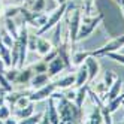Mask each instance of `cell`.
Masks as SVG:
<instances>
[{
    "label": "cell",
    "instance_id": "cell-22",
    "mask_svg": "<svg viewBox=\"0 0 124 124\" xmlns=\"http://www.w3.org/2000/svg\"><path fill=\"white\" fill-rule=\"evenodd\" d=\"M5 29L11 33V36H12L14 39L18 38L20 29H18V25L15 24V20H14V18H5Z\"/></svg>",
    "mask_w": 124,
    "mask_h": 124
},
{
    "label": "cell",
    "instance_id": "cell-28",
    "mask_svg": "<svg viewBox=\"0 0 124 124\" xmlns=\"http://www.w3.org/2000/svg\"><path fill=\"white\" fill-rule=\"evenodd\" d=\"M36 45H38V34H29V42H27L29 51L36 52Z\"/></svg>",
    "mask_w": 124,
    "mask_h": 124
},
{
    "label": "cell",
    "instance_id": "cell-39",
    "mask_svg": "<svg viewBox=\"0 0 124 124\" xmlns=\"http://www.w3.org/2000/svg\"><path fill=\"white\" fill-rule=\"evenodd\" d=\"M25 2H27V3H30V5H31V3L34 2V0H25Z\"/></svg>",
    "mask_w": 124,
    "mask_h": 124
},
{
    "label": "cell",
    "instance_id": "cell-5",
    "mask_svg": "<svg viewBox=\"0 0 124 124\" xmlns=\"http://www.w3.org/2000/svg\"><path fill=\"white\" fill-rule=\"evenodd\" d=\"M66 11H67V3H64V5H58V8H57V9H54V12H52V14L48 16L46 23L43 24V27H40V29L36 31V34H38V36H42V34L46 33L48 30L54 29L55 25L61 21V18L66 15Z\"/></svg>",
    "mask_w": 124,
    "mask_h": 124
},
{
    "label": "cell",
    "instance_id": "cell-35",
    "mask_svg": "<svg viewBox=\"0 0 124 124\" xmlns=\"http://www.w3.org/2000/svg\"><path fill=\"white\" fill-rule=\"evenodd\" d=\"M39 124H51V123H49V118H48V115H46L45 112H43V117H42V120H40Z\"/></svg>",
    "mask_w": 124,
    "mask_h": 124
},
{
    "label": "cell",
    "instance_id": "cell-31",
    "mask_svg": "<svg viewBox=\"0 0 124 124\" xmlns=\"http://www.w3.org/2000/svg\"><path fill=\"white\" fill-rule=\"evenodd\" d=\"M12 115V111H11V106H8V105H3V106H0V120H6V118H9Z\"/></svg>",
    "mask_w": 124,
    "mask_h": 124
},
{
    "label": "cell",
    "instance_id": "cell-21",
    "mask_svg": "<svg viewBox=\"0 0 124 124\" xmlns=\"http://www.w3.org/2000/svg\"><path fill=\"white\" fill-rule=\"evenodd\" d=\"M123 102H124V93H120L117 97H115V99L106 102V106H108V109L111 111V114H114L115 111H118V109H120V106H121Z\"/></svg>",
    "mask_w": 124,
    "mask_h": 124
},
{
    "label": "cell",
    "instance_id": "cell-12",
    "mask_svg": "<svg viewBox=\"0 0 124 124\" xmlns=\"http://www.w3.org/2000/svg\"><path fill=\"white\" fill-rule=\"evenodd\" d=\"M54 49V45H52V42H49L48 39L45 38H40L38 36V45H36V52L40 55V57H45L49 51Z\"/></svg>",
    "mask_w": 124,
    "mask_h": 124
},
{
    "label": "cell",
    "instance_id": "cell-34",
    "mask_svg": "<svg viewBox=\"0 0 124 124\" xmlns=\"http://www.w3.org/2000/svg\"><path fill=\"white\" fill-rule=\"evenodd\" d=\"M5 124H18V118H15L14 115H11L9 118L5 120Z\"/></svg>",
    "mask_w": 124,
    "mask_h": 124
},
{
    "label": "cell",
    "instance_id": "cell-7",
    "mask_svg": "<svg viewBox=\"0 0 124 124\" xmlns=\"http://www.w3.org/2000/svg\"><path fill=\"white\" fill-rule=\"evenodd\" d=\"M85 67L88 70V82H94L96 76L99 75V70H100V64H99V60L97 57H93L90 55L87 60H85Z\"/></svg>",
    "mask_w": 124,
    "mask_h": 124
},
{
    "label": "cell",
    "instance_id": "cell-23",
    "mask_svg": "<svg viewBox=\"0 0 124 124\" xmlns=\"http://www.w3.org/2000/svg\"><path fill=\"white\" fill-rule=\"evenodd\" d=\"M0 42L5 43V45H6L8 48H12V45H14L15 39L11 36V33L8 31L6 29H0Z\"/></svg>",
    "mask_w": 124,
    "mask_h": 124
},
{
    "label": "cell",
    "instance_id": "cell-42",
    "mask_svg": "<svg viewBox=\"0 0 124 124\" xmlns=\"http://www.w3.org/2000/svg\"><path fill=\"white\" fill-rule=\"evenodd\" d=\"M114 2H117V3H118V0H114Z\"/></svg>",
    "mask_w": 124,
    "mask_h": 124
},
{
    "label": "cell",
    "instance_id": "cell-29",
    "mask_svg": "<svg viewBox=\"0 0 124 124\" xmlns=\"http://www.w3.org/2000/svg\"><path fill=\"white\" fill-rule=\"evenodd\" d=\"M115 79H117V75H115L112 70H108V72L105 73V81H103V82H105V85H106V87L109 88V87L114 84Z\"/></svg>",
    "mask_w": 124,
    "mask_h": 124
},
{
    "label": "cell",
    "instance_id": "cell-8",
    "mask_svg": "<svg viewBox=\"0 0 124 124\" xmlns=\"http://www.w3.org/2000/svg\"><path fill=\"white\" fill-rule=\"evenodd\" d=\"M45 114L48 115L51 124H60V115H58V111H57V105H55L54 97H48V106L45 109Z\"/></svg>",
    "mask_w": 124,
    "mask_h": 124
},
{
    "label": "cell",
    "instance_id": "cell-37",
    "mask_svg": "<svg viewBox=\"0 0 124 124\" xmlns=\"http://www.w3.org/2000/svg\"><path fill=\"white\" fill-rule=\"evenodd\" d=\"M118 5H120V9H121V12L124 15V0H118Z\"/></svg>",
    "mask_w": 124,
    "mask_h": 124
},
{
    "label": "cell",
    "instance_id": "cell-10",
    "mask_svg": "<svg viewBox=\"0 0 124 124\" xmlns=\"http://www.w3.org/2000/svg\"><path fill=\"white\" fill-rule=\"evenodd\" d=\"M33 75H34V72H33V69H31V67H23V69H20L18 76H16V79H15V82H14V84H18V85L30 84Z\"/></svg>",
    "mask_w": 124,
    "mask_h": 124
},
{
    "label": "cell",
    "instance_id": "cell-1",
    "mask_svg": "<svg viewBox=\"0 0 124 124\" xmlns=\"http://www.w3.org/2000/svg\"><path fill=\"white\" fill-rule=\"evenodd\" d=\"M51 97L55 99L57 111L60 115V124H81L82 120V109L76 108L73 100H69L61 93H52Z\"/></svg>",
    "mask_w": 124,
    "mask_h": 124
},
{
    "label": "cell",
    "instance_id": "cell-3",
    "mask_svg": "<svg viewBox=\"0 0 124 124\" xmlns=\"http://www.w3.org/2000/svg\"><path fill=\"white\" fill-rule=\"evenodd\" d=\"M103 20V15H93V16H88V15H82V20H81V27H79L78 31V36H76V42L79 40H84L85 38H88L90 34L96 30V27L102 23Z\"/></svg>",
    "mask_w": 124,
    "mask_h": 124
},
{
    "label": "cell",
    "instance_id": "cell-36",
    "mask_svg": "<svg viewBox=\"0 0 124 124\" xmlns=\"http://www.w3.org/2000/svg\"><path fill=\"white\" fill-rule=\"evenodd\" d=\"M75 94H76L75 91H69V93H66L64 96L67 97V99H69V100H73V99H75Z\"/></svg>",
    "mask_w": 124,
    "mask_h": 124
},
{
    "label": "cell",
    "instance_id": "cell-16",
    "mask_svg": "<svg viewBox=\"0 0 124 124\" xmlns=\"http://www.w3.org/2000/svg\"><path fill=\"white\" fill-rule=\"evenodd\" d=\"M88 90H90L88 84H85V85H82V87L78 88V91H76V94H75V99H73V103L76 105V108L82 109V105H84V102H85V97L88 96Z\"/></svg>",
    "mask_w": 124,
    "mask_h": 124
},
{
    "label": "cell",
    "instance_id": "cell-14",
    "mask_svg": "<svg viewBox=\"0 0 124 124\" xmlns=\"http://www.w3.org/2000/svg\"><path fill=\"white\" fill-rule=\"evenodd\" d=\"M121 88H123V81H121V78H118V76H117V79L114 81V84L108 88V91H106L105 100H112V99H115V97L120 94Z\"/></svg>",
    "mask_w": 124,
    "mask_h": 124
},
{
    "label": "cell",
    "instance_id": "cell-11",
    "mask_svg": "<svg viewBox=\"0 0 124 124\" xmlns=\"http://www.w3.org/2000/svg\"><path fill=\"white\" fill-rule=\"evenodd\" d=\"M84 124H103V117H102V111H100V106L94 103L91 112L88 114V117L85 120Z\"/></svg>",
    "mask_w": 124,
    "mask_h": 124
},
{
    "label": "cell",
    "instance_id": "cell-38",
    "mask_svg": "<svg viewBox=\"0 0 124 124\" xmlns=\"http://www.w3.org/2000/svg\"><path fill=\"white\" fill-rule=\"evenodd\" d=\"M55 2H57L58 5H64V3H67V0H55Z\"/></svg>",
    "mask_w": 124,
    "mask_h": 124
},
{
    "label": "cell",
    "instance_id": "cell-30",
    "mask_svg": "<svg viewBox=\"0 0 124 124\" xmlns=\"http://www.w3.org/2000/svg\"><path fill=\"white\" fill-rule=\"evenodd\" d=\"M31 102H30V99H29V94H24V96H21L20 99H18V102L15 103V106L14 108H25L27 105H30ZM12 108V109H14Z\"/></svg>",
    "mask_w": 124,
    "mask_h": 124
},
{
    "label": "cell",
    "instance_id": "cell-24",
    "mask_svg": "<svg viewBox=\"0 0 124 124\" xmlns=\"http://www.w3.org/2000/svg\"><path fill=\"white\" fill-rule=\"evenodd\" d=\"M20 12H21L20 6H8V8H5L3 15H5V18H15V16L20 15Z\"/></svg>",
    "mask_w": 124,
    "mask_h": 124
},
{
    "label": "cell",
    "instance_id": "cell-33",
    "mask_svg": "<svg viewBox=\"0 0 124 124\" xmlns=\"http://www.w3.org/2000/svg\"><path fill=\"white\" fill-rule=\"evenodd\" d=\"M57 55H58V52H57V48H54L52 51H49V52H48V54H46L45 57H42V60H43V61H45V63L48 64L49 61H51V60H54Z\"/></svg>",
    "mask_w": 124,
    "mask_h": 124
},
{
    "label": "cell",
    "instance_id": "cell-4",
    "mask_svg": "<svg viewBox=\"0 0 124 124\" xmlns=\"http://www.w3.org/2000/svg\"><path fill=\"white\" fill-rule=\"evenodd\" d=\"M121 48H124V34H120V36L114 38L112 40L106 42L102 48H97V49H94V51H90V54H91L93 57H97V58H99V57H106L109 52H117V51H120Z\"/></svg>",
    "mask_w": 124,
    "mask_h": 124
},
{
    "label": "cell",
    "instance_id": "cell-41",
    "mask_svg": "<svg viewBox=\"0 0 124 124\" xmlns=\"http://www.w3.org/2000/svg\"><path fill=\"white\" fill-rule=\"evenodd\" d=\"M121 108H124V102H123V103H121Z\"/></svg>",
    "mask_w": 124,
    "mask_h": 124
},
{
    "label": "cell",
    "instance_id": "cell-9",
    "mask_svg": "<svg viewBox=\"0 0 124 124\" xmlns=\"http://www.w3.org/2000/svg\"><path fill=\"white\" fill-rule=\"evenodd\" d=\"M64 69H66L64 61L57 55L54 60H51L49 63H48V70H46V73H48V76H49V79H51V78H54L55 75H58L61 70H64Z\"/></svg>",
    "mask_w": 124,
    "mask_h": 124
},
{
    "label": "cell",
    "instance_id": "cell-27",
    "mask_svg": "<svg viewBox=\"0 0 124 124\" xmlns=\"http://www.w3.org/2000/svg\"><path fill=\"white\" fill-rule=\"evenodd\" d=\"M31 69H33V72H34V73H46V70H48V64L42 60V61H39V63L33 64V66H31Z\"/></svg>",
    "mask_w": 124,
    "mask_h": 124
},
{
    "label": "cell",
    "instance_id": "cell-17",
    "mask_svg": "<svg viewBox=\"0 0 124 124\" xmlns=\"http://www.w3.org/2000/svg\"><path fill=\"white\" fill-rule=\"evenodd\" d=\"M85 84H88V70H87L85 64H82V66H79L78 72L75 75V87L79 88Z\"/></svg>",
    "mask_w": 124,
    "mask_h": 124
},
{
    "label": "cell",
    "instance_id": "cell-6",
    "mask_svg": "<svg viewBox=\"0 0 124 124\" xmlns=\"http://www.w3.org/2000/svg\"><path fill=\"white\" fill-rule=\"evenodd\" d=\"M57 91V87H55V82H48L46 85H43L42 88H38V90H33L30 94H29V99L30 102H42L48 99V97L52 96V93Z\"/></svg>",
    "mask_w": 124,
    "mask_h": 124
},
{
    "label": "cell",
    "instance_id": "cell-2",
    "mask_svg": "<svg viewBox=\"0 0 124 124\" xmlns=\"http://www.w3.org/2000/svg\"><path fill=\"white\" fill-rule=\"evenodd\" d=\"M81 20H82V11L67 5V11H66V23H67V36H69V42L76 43V36L79 27H81Z\"/></svg>",
    "mask_w": 124,
    "mask_h": 124
},
{
    "label": "cell",
    "instance_id": "cell-13",
    "mask_svg": "<svg viewBox=\"0 0 124 124\" xmlns=\"http://www.w3.org/2000/svg\"><path fill=\"white\" fill-rule=\"evenodd\" d=\"M34 114V108H33V102L30 105H27L25 108H14L12 109V115L18 120H24V118H29Z\"/></svg>",
    "mask_w": 124,
    "mask_h": 124
},
{
    "label": "cell",
    "instance_id": "cell-25",
    "mask_svg": "<svg viewBox=\"0 0 124 124\" xmlns=\"http://www.w3.org/2000/svg\"><path fill=\"white\" fill-rule=\"evenodd\" d=\"M42 117H43V114H36V115H31V117H29V118H24V120H18V124H39L40 123V120H42Z\"/></svg>",
    "mask_w": 124,
    "mask_h": 124
},
{
    "label": "cell",
    "instance_id": "cell-18",
    "mask_svg": "<svg viewBox=\"0 0 124 124\" xmlns=\"http://www.w3.org/2000/svg\"><path fill=\"white\" fill-rule=\"evenodd\" d=\"M90 51H76L72 54V57H70V61H72L73 66H82L85 63V60L90 57Z\"/></svg>",
    "mask_w": 124,
    "mask_h": 124
},
{
    "label": "cell",
    "instance_id": "cell-20",
    "mask_svg": "<svg viewBox=\"0 0 124 124\" xmlns=\"http://www.w3.org/2000/svg\"><path fill=\"white\" fill-rule=\"evenodd\" d=\"M72 85H75V75H67L64 78H60L58 81H55L57 90H67Z\"/></svg>",
    "mask_w": 124,
    "mask_h": 124
},
{
    "label": "cell",
    "instance_id": "cell-15",
    "mask_svg": "<svg viewBox=\"0 0 124 124\" xmlns=\"http://www.w3.org/2000/svg\"><path fill=\"white\" fill-rule=\"evenodd\" d=\"M48 82H49L48 73H34L30 81V85L33 90H38V88H42L43 85H46Z\"/></svg>",
    "mask_w": 124,
    "mask_h": 124
},
{
    "label": "cell",
    "instance_id": "cell-40",
    "mask_svg": "<svg viewBox=\"0 0 124 124\" xmlns=\"http://www.w3.org/2000/svg\"><path fill=\"white\" fill-rule=\"evenodd\" d=\"M0 124H5V121H3V120H0Z\"/></svg>",
    "mask_w": 124,
    "mask_h": 124
},
{
    "label": "cell",
    "instance_id": "cell-26",
    "mask_svg": "<svg viewBox=\"0 0 124 124\" xmlns=\"http://www.w3.org/2000/svg\"><path fill=\"white\" fill-rule=\"evenodd\" d=\"M18 72H20L18 67H9L8 70H5V78H6L9 82L14 84L15 79H16V76H18Z\"/></svg>",
    "mask_w": 124,
    "mask_h": 124
},
{
    "label": "cell",
    "instance_id": "cell-32",
    "mask_svg": "<svg viewBox=\"0 0 124 124\" xmlns=\"http://www.w3.org/2000/svg\"><path fill=\"white\" fill-rule=\"evenodd\" d=\"M106 57H109L111 60H114V61H117V63H120V64L124 66V54H120L118 51L117 52H109Z\"/></svg>",
    "mask_w": 124,
    "mask_h": 124
},
{
    "label": "cell",
    "instance_id": "cell-19",
    "mask_svg": "<svg viewBox=\"0 0 124 124\" xmlns=\"http://www.w3.org/2000/svg\"><path fill=\"white\" fill-rule=\"evenodd\" d=\"M0 60L3 61L6 69L12 67V60H11V48H8L5 43L0 42Z\"/></svg>",
    "mask_w": 124,
    "mask_h": 124
}]
</instances>
